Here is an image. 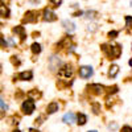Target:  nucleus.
Here are the masks:
<instances>
[{"instance_id": "obj_1", "label": "nucleus", "mask_w": 132, "mask_h": 132, "mask_svg": "<svg viewBox=\"0 0 132 132\" xmlns=\"http://www.w3.org/2000/svg\"><path fill=\"white\" fill-rule=\"evenodd\" d=\"M102 50L107 54L110 58H118L122 53V48L119 45H112V46H108V45H102Z\"/></svg>"}, {"instance_id": "obj_2", "label": "nucleus", "mask_w": 132, "mask_h": 132, "mask_svg": "<svg viewBox=\"0 0 132 132\" xmlns=\"http://www.w3.org/2000/svg\"><path fill=\"white\" fill-rule=\"evenodd\" d=\"M35 102L32 101V99H27V101L23 103V106H21V108H23V111H24V114H27V115H30L33 111H35Z\"/></svg>"}, {"instance_id": "obj_3", "label": "nucleus", "mask_w": 132, "mask_h": 132, "mask_svg": "<svg viewBox=\"0 0 132 132\" xmlns=\"http://www.w3.org/2000/svg\"><path fill=\"white\" fill-rule=\"evenodd\" d=\"M79 75L82 78H90L93 75V68L91 66H81L79 68Z\"/></svg>"}, {"instance_id": "obj_4", "label": "nucleus", "mask_w": 132, "mask_h": 132, "mask_svg": "<svg viewBox=\"0 0 132 132\" xmlns=\"http://www.w3.org/2000/svg\"><path fill=\"white\" fill-rule=\"evenodd\" d=\"M61 77H63V78H70V77L73 75V69H71V66L70 65H65L63 68L60 70V73H58Z\"/></svg>"}, {"instance_id": "obj_5", "label": "nucleus", "mask_w": 132, "mask_h": 132, "mask_svg": "<svg viewBox=\"0 0 132 132\" xmlns=\"http://www.w3.org/2000/svg\"><path fill=\"white\" fill-rule=\"evenodd\" d=\"M44 19H45V21H56L57 20V16H56V13H53L50 9H48V8H45L44 9Z\"/></svg>"}, {"instance_id": "obj_6", "label": "nucleus", "mask_w": 132, "mask_h": 132, "mask_svg": "<svg viewBox=\"0 0 132 132\" xmlns=\"http://www.w3.org/2000/svg\"><path fill=\"white\" fill-rule=\"evenodd\" d=\"M36 20H37V13L35 12V11H28V12L25 13L24 21H27V23H35Z\"/></svg>"}, {"instance_id": "obj_7", "label": "nucleus", "mask_w": 132, "mask_h": 132, "mask_svg": "<svg viewBox=\"0 0 132 132\" xmlns=\"http://www.w3.org/2000/svg\"><path fill=\"white\" fill-rule=\"evenodd\" d=\"M62 25H63V28L68 32H74L75 30V24L73 23V21H70V20H63Z\"/></svg>"}, {"instance_id": "obj_8", "label": "nucleus", "mask_w": 132, "mask_h": 132, "mask_svg": "<svg viewBox=\"0 0 132 132\" xmlns=\"http://www.w3.org/2000/svg\"><path fill=\"white\" fill-rule=\"evenodd\" d=\"M33 78V73L29 70V71H23V73H20L19 74V79L21 81H30Z\"/></svg>"}, {"instance_id": "obj_9", "label": "nucleus", "mask_w": 132, "mask_h": 132, "mask_svg": "<svg viewBox=\"0 0 132 132\" xmlns=\"http://www.w3.org/2000/svg\"><path fill=\"white\" fill-rule=\"evenodd\" d=\"M62 120H63L65 123H68V124H71V123L75 122V115H74L73 112H68V114H65V115H63Z\"/></svg>"}, {"instance_id": "obj_10", "label": "nucleus", "mask_w": 132, "mask_h": 132, "mask_svg": "<svg viewBox=\"0 0 132 132\" xmlns=\"http://www.w3.org/2000/svg\"><path fill=\"white\" fill-rule=\"evenodd\" d=\"M58 108H60L58 103H56V102H52V103L48 106V108H46V112H48V115H52V114H54L56 111H58Z\"/></svg>"}, {"instance_id": "obj_11", "label": "nucleus", "mask_w": 132, "mask_h": 132, "mask_svg": "<svg viewBox=\"0 0 132 132\" xmlns=\"http://www.w3.org/2000/svg\"><path fill=\"white\" fill-rule=\"evenodd\" d=\"M118 73H119V66L118 65H111L110 66V70H108V77L110 78H115Z\"/></svg>"}, {"instance_id": "obj_12", "label": "nucleus", "mask_w": 132, "mask_h": 132, "mask_svg": "<svg viewBox=\"0 0 132 132\" xmlns=\"http://www.w3.org/2000/svg\"><path fill=\"white\" fill-rule=\"evenodd\" d=\"M89 89L93 90V93H95V94H102L103 90H104V87L102 85H91Z\"/></svg>"}, {"instance_id": "obj_13", "label": "nucleus", "mask_w": 132, "mask_h": 132, "mask_svg": "<svg viewBox=\"0 0 132 132\" xmlns=\"http://www.w3.org/2000/svg\"><path fill=\"white\" fill-rule=\"evenodd\" d=\"M13 33H16V35H20L21 40H25V37H27L23 27H15V28H13Z\"/></svg>"}, {"instance_id": "obj_14", "label": "nucleus", "mask_w": 132, "mask_h": 132, "mask_svg": "<svg viewBox=\"0 0 132 132\" xmlns=\"http://www.w3.org/2000/svg\"><path fill=\"white\" fill-rule=\"evenodd\" d=\"M30 49H32V52L35 53V54H38L41 52V45H40V44H37V42H35V44H32Z\"/></svg>"}, {"instance_id": "obj_15", "label": "nucleus", "mask_w": 132, "mask_h": 132, "mask_svg": "<svg viewBox=\"0 0 132 132\" xmlns=\"http://www.w3.org/2000/svg\"><path fill=\"white\" fill-rule=\"evenodd\" d=\"M77 119H78V122H77V123H78L79 126H83V124L87 122V118H86V115H83V114H78V118H77Z\"/></svg>"}, {"instance_id": "obj_16", "label": "nucleus", "mask_w": 132, "mask_h": 132, "mask_svg": "<svg viewBox=\"0 0 132 132\" xmlns=\"http://www.w3.org/2000/svg\"><path fill=\"white\" fill-rule=\"evenodd\" d=\"M0 9H2V16H3V17H8V15H9L8 9H7V8H4V5L0 7Z\"/></svg>"}, {"instance_id": "obj_17", "label": "nucleus", "mask_w": 132, "mask_h": 132, "mask_svg": "<svg viewBox=\"0 0 132 132\" xmlns=\"http://www.w3.org/2000/svg\"><path fill=\"white\" fill-rule=\"evenodd\" d=\"M126 24H127L128 28H132V17L131 16H127L126 17Z\"/></svg>"}, {"instance_id": "obj_18", "label": "nucleus", "mask_w": 132, "mask_h": 132, "mask_svg": "<svg viewBox=\"0 0 132 132\" xmlns=\"http://www.w3.org/2000/svg\"><path fill=\"white\" fill-rule=\"evenodd\" d=\"M50 3H52L54 7H60L61 3H62V0H50Z\"/></svg>"}, {"instance_id": "obj_19", "label": "nucleus", "mask_w": 132, "mask_h": 132, "mask_svg": "<svg viewBox=\"0 0 132 132\" xmlns=\"http://www.w3.org/2000/svg\"><path fill=\"white\" fill-rule=\"evenodd\" d=\"M116 36H118V32H116V30H112V32L108 33V37H110V38H115Z\"/></svg>"}, {"instance_id": "obj_20", "label": "nucleus", "mask_w": 132, "mask_h": 132, "mask_svg": "<svg viewBox=\"0 0 132 132\" xmlns=\"http://www.w3.org/2000/svg\"><path fill=\"white\" fill-rule=\"evenodd\" d=\"M122 132H132V128H131L129 126H124V127L122 128Z\"/></svg>"}, {"instance_id": "obj_21", "label": "nucleus", "mask_w": 132, "mask_h": 132, "mask_svg": "<svg viewBox=\"0 0 132 132\" xmlns=\"http://www.w3.org/2000/svg\"><path fill=\"white\" fill-rule=\"evenodd\" d=\"M0 104H2V111L4 112L5 110H7V104L4 103V99H2V101H0Z\"/></svg>"}, {"instance_id": "obj_22", "label": "nucleus", "mask_w": 132, "mask_h": 132, "mask_svg": "<svg viewBox=\"0 0 132 132\" xmlns=\"http://www.w3.org/2000/svg\"><path fill=\"white\" fill-rule=\"evenodd\" d=\"M116 127H118V124H116V123H112V124H110V126H108V128H110V129H116Z\"/></svg>"}, {"instance_id": "obj_23", "label": "nucleus", "mask_w": 132, "mask_h": 132, "mask_svg": "<svg viewBox=\"0 0 132 132\" xmlns=\"http://www.w3.org/2000/svg\"><path fill=\"white\" fill-rule=\"evenodd\" d=\"M29 95H30V96H33V95H35V96H37V98H38V96H40V93H36V91H30V93H29Z\"/></svg>"}, {"instance_id": "obj_24", "label": "nucleus", "mask_w": 132, "mask_h": 132, "mask_svg": "<svg viewBox=\"0 0 132 132\" xmlns=\"http://www.w3.org/2000/svg\"><path fill=\"white\" fill-rule=\"evenodd\" d=\"M2 48H7V44H5V41H4V37L2 36Z\"/></svg>"}, {"instance_id": "obj_25", "label": "nucleus", "mask_w": 132, "mask_h": 132, "mask_svg": "<svg viewBox=\"0 0 132 132\" xmlns=\"http://www.w3.org/2000/svg\"><path fill=\"white\" fill-rule=\"evenodd\" d=\"M94 112H95V114L99 112V111H98V104H94Z\"/></svg>"}, {"instance_id": "obj_26", "label": "nucleus", "mask_w": 132, "mask_h": 132, "mask_svg": "<svg viewBox=\"0 0 132 132\" xmlns=\"http://www.w3.org/2000/svg\"><path fill=\"white\" fill-rule=\"evenodd\" d=\"M29 132H38V131H36V129H33V128H30V129H29Z\"/></svg>"}, {"instance_id": "obj_27", "label": "nucleus", "mask_w": 132, "mask_h": 132, "mask_svg": "<svg viewBox=\"0 0 132 132\" xmlns=\"http://www.w3.org/2000/svg\"><path fill=\"white\" fill-rule=\"evenodd\" d=\"M128 63H129V66H132V58L129 60V62H128Z\"/></svg>"}, {"instance_id": "obj_28", "label": "nucleus", "mask_w": 132, "mask_h": 132, "mask_svg": "<svg viewBox=\"0 0 132 132\" xmlns=\"http://www.w3.org/2000/svg\"><path fill=\"white\" fill-rule=\"evenodd\" d=\"M13 132H20V131H19V129H15V131H13Z\"/></svg>"}, {"instance_id": "obj_29", "label": "nucleus", "mask_w": 132, "mask_h": 132, "mask_svg": "<svg viewBox=\"0 0 132 132\" xmlns=\"http://www.w3.org/2000/svg\"><path fill=\"white\" fill-rule=\"evenodd\" d=\"M89 132H96V131H89Z\"/></svg>"}]
</instances>
